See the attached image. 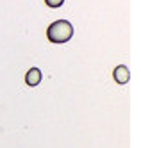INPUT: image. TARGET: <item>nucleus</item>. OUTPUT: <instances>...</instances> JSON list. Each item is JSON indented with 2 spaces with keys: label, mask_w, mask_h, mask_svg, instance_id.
Wrapping results in <instances>:
<instances>
[{
  "label": "nucleus",
  "mask_w": 141,
  "mask_h": 148,
  "mask_svg": "<svg viewBox=\"0 0 141 148\" xmlns=\"http://www.w3.org/2000/svg\"><path fill=\"white\" fill-rule=\"evenodd\" d=\"M73 36V25L68 20H56L47 29V38L50 43H66Z\"/></svg>",
  "instance_id": "nucleus-1"
},
{
  "label": "nucleus",
  "mask_w": 141,
  "mask_h": 148,
  "mask_svg": "<svg viewBox=\"0 0 141 148\" xmlns=\"http://www.w3.org/2000/svg\"><path fill=\"white\" fill-rule=\"evenodd\" d=\"M45 4L48 7H52V9H57V7H61L64 4V0H45Z\"/></svg>",
  "instance_id": "nucleus-4"
},
{
  "label": "nucleus",
  "mask_w": 141,
  "mask_h": 148,
  "mask_svg": "<svg viewBox=\"0 0 141 148\" xmlns=\"http://www.w3.org/2000/svg\"><path fill=\"white\" fill-rule=\"evenodd\" d=\"M39 82H41V70L39 68H30L25 73V84L30 88H36Z\"/></svg>",
  "instance_id": "nucleus-3"
},
{
  "label": "nucleus",
  "mask_w": 141,
  "mask_h": 148,
  "mask_svg": "<svg viewBox=\"0 0 141 148\" xmlns=\"http://www.w3.org/2000/svg\"><path fill=\"white\" fill-rule=\"evenodd\" d=\"M113 77L118 84H127L129 80H131V71H129V68L125 64H120L116 66L114 71H113Z\"/></svg>",
  "instance_id": "nucleus-2"
}]
</instances>
